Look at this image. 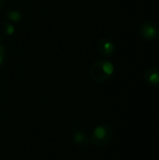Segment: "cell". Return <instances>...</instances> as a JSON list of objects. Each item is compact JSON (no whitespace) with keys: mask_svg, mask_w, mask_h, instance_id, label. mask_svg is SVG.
I'll list each match as a JSON object with an SVG mask.
<instances>
[{"mask_svg":"<svg viewBox=\"0 0 159 160\" xmlns=\"http://www.w3.org/2000/svg\"><path fill=\"white\" fill-rule=\"evenodd\" d=\"M114 73V66L108 60H98L95 62L89 70L90 77L93 81L103 82L108 81Z\"/></svg>","mask_w":159,"mask_h":160,"instance_id":"6da1fadb","label":"cell"},{"mask_svg":"<svg viewBox=\"0 0 159 160\" xmlns=\"http://www.w3.org/2000/svg\"><path fill=\"white\" fill-rule=\"evenodd\" d=\"M112 129L106 124L97 125L90 136V143L95 146H105L112 140Z\"/></svg>","mask_w":159,"mask_h":160,"instance_id":"7a4b0ae2","label":"cell"},{"mask_svg":"<svg viewBox=\"0 0 159 160\" xmlns=\"http://www.w3.org/2000/svg\"><path fill=\"white\" fill-rule=\"evenodd\" d=\"M140 35L145 40H157L159 38V25L152 21L145 22L140 26Z\"/></svg>","mask_w":159,"mask_h":160,"instance_id":"3957f363","label":"cell"},{"mask_svg":"<svg viewBox=\"0 0 159 160\" xmlns=\"http://www.w3.org/2000/svg\"><path fill=\"white\" fill-rule=\"evenodd\" d=\"M97 50L104 56H112L114 54L115 46L108 38H101L97 41Z\"/></svg>","mask_w":159,"mask_h":160,"instance_id":"277c9868","label":"cell"},{"mask_svg":"<svg viewBox=\"0 0 159 160\" xmlns=\"http://www.w3.org/2000/svg\"><path fill=\"white\" fill-rule=\"evenodd\" d=\"M72 142L80 146H86L90 143V137L83 129H75L71 135Z\"/></svg>","mask_w":159,"mask_h":160,"instance_id":"5b68a950","label":"cell"},{"mask_svg":"<svg viewBox=\"0 0 159 160\" xmlns=\"http://www.w3.org/2000/svg\"><path fill=\"white\" fill-rule=\"evenodd\" d=\"M144 79L148 84L154 87H159V68L151 67L144 73Z\"/></svg>","mask_w":159,"mask_h":160,"instance_id":"8992f818","label":"cell"},{"mask_svg":"<svg viewBox=\"0 0 159 160\" xmlns=\"http://www.w3.org/2000/svg\"><path fill=\"white\" fill-rule=\"evenodd\" d=\"M23 15H22V11L19 8H16V7H10L7 12H6V19L7 21L8 22H11L12 23L15 22H19L22 21Z\"/></svg>","mask_w":159,"mask_h":160,"instance_id":"52a82bcc","label":"cell"},{"mask_svg":"<svg viewBox=\"0 0 159 160\" xmlns=\"http://www.w3.org/2000/svg\"><path fill=\"white\" fill-rule=\"evenodd\" d=\"M1 30L5 36H12L15 33V26L11 22L5 21L1 25Z\"/></svg>","mask_w":159,"mask_h":160,"instance_id":"ba28073f","label":"cell"},{"mask_svg":"<svg viewBox=\"0 0 159 160\" xmlns=\"http://www.w3.org/2000/svg\"><path fill=\"white\" fill-rule=\"evenodd\" d=\"M6 52H7V47L3 43H1L0 44V54H6Z\"/></svg>","mask_w":159,"mask_h":160,"instance_id":"9c48e42d","label":"cell"},{"mask_svg":"<svg viewBox=\"0 0 159 160\" xmlns=\"http://www.w3.org/2000/svg\"><path fill=\"white\" fill-rule=\"evenodd\" d=\"M6 63V54H0V67H3Z\"/></svg>","mask_w":159,"mask_h":160,"instance_id":"30bf717a","label":"cell"},{"mask_svg":"<svg viewBox=\"0 0 159 160\" xmlns=\"http://www.w3.org/2000/svg\"><path fill=\"white\" fill-rule=\"evenodd\" d=\"M5 2H6V0H0V8L4 6Z\"/></svg>","mask_w":159,"mask_h":160,"instance_id":"8fae6325","label":"cell"},{"mask_svg":"<svg viewBox=\"0 0 159 160\" xmlns=\"http://www.w3.org/2000/svg\"><path fill=\"white\" fill-rule=\"evenodd\" d=\"M2 43V38H1V35H0V44Z\"/></svg>","mask_w":159,"mask_h":160,"instance_id":"7c38bea8","label":"cell"}]
</instances>
